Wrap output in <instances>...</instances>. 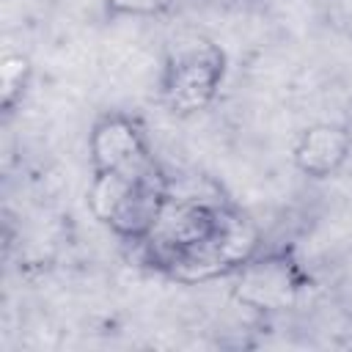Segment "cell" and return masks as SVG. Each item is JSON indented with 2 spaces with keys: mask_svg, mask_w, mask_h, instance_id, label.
I'll return each mask as SVG.
<instances>
[{
  "mask_svg": "<svg viewBox=\"0 0 352 352\" xmlns=\"http://www.w3.org/2000/svg\"><path fill=\"white\" fill-rule=\"evenodd\" d=\"M352 151V135L341 124H314L308 126L297 143H294V165L314 179H327L341 170V165L349 160Z\"/></svg>",
  "mask_w": 352,
  "mask_h": 352,
  "instance_id": "obj_5",
  "label": "cell"
},
{
  "mask_svg": "<svg viewBox=\"0 0 352 352\" xmlns=\"http://www.w3.org/2000/svg\"><path fill=\"white\" fill-rule=\"evenodd\" d=\"M170 179L151 148L91 165L88 209L113 234L143 242L170 195Z\"/></svg>",
  "mask_w": 352,
  "mask_h": 352,
  "instance_id": "obj_2",
  "label": "cell"
},
{
  "mask_svg": "<svg viewBox=\"0 0 352 352\" xmlns=\"http://www.w3.org/2000/svg\"><path fill=\"white\" fill-rule=\"evenodd\" d=\"M226 77V52L206 36L176 38L160 66V96L173 116L209 107Z\"/></svg>",
  "mask_w": 352,
  "mask_h": 352,
  "instance_id": "obj_3",
  "label": "cell"
},
{
  "mask_svg": "<svg viewBox=\"0 0 352 352\" xmlns=\"http://www.w3.org/2000/svg\"><path fill=\"white\" fill-rule=\"evenodd\" d=\"M160 272L195 283L234 275L258 253V231L248 214L226 198L170 195L140 242Z\"/></svg>",
  "mask_w": 352,
  "mask_h": 352,
  "instance_id": "obj_1",
  "label": "cell"
},
{
  "mask_svg": "<svg viewBox=\"0 0 352 352\" xmlns=\"http://www.w3.org/2000/svg\"><path fill=\"white\" fill-rule=\"evenodd\" d=\"M236 300L256 311H278L286 308L297 289L300 275L292 261L283 256H253L248 264H242L236 272Z\"/></svg>",
  "mask_w": 352,
  "mask_h": 352,
  "instance_id": "obj_4",
  "label": "cell"
},
{
  "mask_svg": "<svg viewBox=\"0 0 352 352\" xmlns=\"http://www.w3.org/2000/svg\"><path fill=\"white\" fill-rule=\"evenodd\" d=\"M176 0H104V8L110 16H132V19H146V16H160L165 14Z\"/></svg>",
  "mask_w": 352,
  "mask_h": 352,
  "instance_id": "obj_6",
  "label": "cell"
},
{
  "mask_svg": "<svg viewBox=\"0 0 352 352\" xmlns=\"http://www.w3.org/2000/svg\"><path fill=\"white\" fill-rule=\"evenodd\" d=\"M30 74L28 58L22 55H8L3 63V102L6 107H11L14 102V91H25V80Z\"/></svg>",
  "mask_w": 352,
  "mask_h": 352,
  "instance_id": "obj_7",
  "label": "cell"
}]
</instances>
